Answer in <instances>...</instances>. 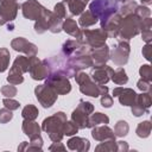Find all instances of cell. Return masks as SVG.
Masks as SVG:
<instances>
[{
	"instance_id": "1",
	"label": "cell",
	"mask_w": 152,
	"mask_h": 152,
	"mask_svg": "<svg viewBox=\"0 0 152 152\" xmlns=\"http://www.w3.org/2000/svg\"><path fill=\"white\" fill-rule=\"evenodd\" d=\"M36 96L37 99L40 101V103L44 106V107H49V103H48V100L51 102V104L55 102L56 100V94L52 91L51 88H49L46 84L44 86H40L38 88H36Z\"/></svg>"
},
{
	"instance_id": "2",
	"label": "cell",
	"mask_w": 152,
	"mask_h": 152,
	"mask_svg": "<svg viewBox=\"0 0 152 152\" xmlns=\"http://www.w3.org/2000/svg\"><path fill=\"white\" fill-rule=\"evenodd\" d=\"M45 8H43L38 2H36L34 0H30L27 2H25L23 5V12L24 15L28 19H36L39 17V14L44 11Z\"/></svg>"
},
{
	"instance_id": "3",
	"label": "cell",
	"mask_w": 152,
	"mask_h": 152,
	"mask_svg": "<svg viewBox=\"0 0 152 152\" xmlns=\"http://www.w3.org/2000/svg\"><path fill=\"white\" fill-rule=\"evenodd\" d=\"M48 86L55 88L57 90V93H61V94L68 93L70 90V83L68 82L66 78H62L61 76H52L49 80V84Z\"/></svg>"
},
{
	"instance_id": "4",
	"label": "cell",
	"mask_w": 152,
	"mask_h": 152,
	"mask_svg": "<svg viewBox=\"0 0 152 152\" xmlns=\"http://www.w3.org/2000/svg\"><path fill=\"white\" fill-rule=\"evenodd\" d=\"M127 55H128V44L127 43H120L119 46L113 51L112 59L118 64L119 63V58H121L120 63L124 64V63L127 62Z\"/></svg>"
},
{
	"instance_id": "5",
	"label": "cell",
	"mask_w": 152,
	"mask_h": 152,
	"mask_svg": "<svg viewBox=\"0 0 152 152\" xmlns=\"http://www.w3.org/2000/svg\"><path fill=\"white\" fill-rule=\"evenodd\" d=\"M34 62H36V64H31L30 68H28L30 69V72L32 75V78H34V80H42L48 74V66L42 65L40 62L37 58H34Z\"/></svg>"
},
{
	"instance_id": "6",
	"label": "cell",
	"mask_w": 152,
	"mask_h": 152,
	"mask_svg": "<svg viewBox=\"0 0 152 152\" xmlns=\"http://www.w3.org/2000/svg\"><path fill=\"white\" fill-rule=\"evenodd\" d=\"M121 91H122V94H125V96L119 95L120 96V102L124 106H132V103L134 102V100L137 97V94L131 89H124V88H121Z\"/></svg>"
},
{
	"instance_id": "7",
	"label": "cell",
	"mask_w": 152,
	"mask_h": 152,
	"mask_svg": "<svg viewBox=\"0 0 152 152\" xmlns=\"http://www.w3.org/2000/svg\"><path fill=\"white\" fill-rule=\"evenodd\" d=\"M109 68L107 65H103L101 68H96L94 71H93V78L99 82V83H104L108 81V76L106 74V71L108 70Z\"/></svg>"
},
{
	"instance_id": "8",
	"label": "cell",
	"mask_w": 152,
	"mask_h": 152,
	"mask_svg": "<svg viewBox=\"0 0 152 152\" xmlns=\"http://www.w3.org/2000/svg\"><path fill=\"white\" fill-rule=\"evenodd\" d=\"M24 131L26 132L27 135H30L31 138H33V133L36 135H39V127L36 122H30V121H25L24 126H23Z\"/></svg>"
},
{
	"instance_id": "9",
	"label": "cell",
	"mask_w": 152,
	"mask_h": 152,
	"mask_svg": "<svg viewBox=\"0 0 152 152\" xmlns=\"http://www.w3.org/2000/svg\"><path fill=\"white\" fill-rule=\"evenodd\" d=\"M63 28H64L65 32H68V33H70V34H72V36L78 34L77 25H76V23H75L74 20H71V19H68V20L65 21V24L63 25Z\"/></svg>"
},
{
	"instance_id": "10",
	"label": "cell",
	"mask_w": 152,
	"mask_h": 152,
	"mask_svg": "<svg viewBox=\"0 0 152 152\" xmlns=\"http://www.w3.org/2000/svg\"><path fill=\"white\" fill-rule=\"evenodd\" d=\"M113 81L118 84H124L127 82V77H126V74L124 71V69L119 68L115 72H113Z\"/></svg>"
},
{
	"instance_id": "11",
	"label": "cell",
	"mask_w": 152,
	"mask_h": 152,
	"mask_svg": "<svg viewBox=\"0 0 152 152\" xmlns=\"http://www.w3.org/2000/svg\"><path fill=\"white\" fill-rule=\"evenodd\" d=\"M37 115H38V110L36 109V107H33V106H31V104L26 106V107L24 108V110H23V116H24L25 119L32 120V119H34Z\"/></svg>"
},
{
	"instance_id": "12",
	"label": "cell",
	"mask_w": 152,
	"mask_h": 152,
	"mask_svg": "<svg viewBox=\"0 0 152 152\" xmlns=\"http://www.w3.org/2000/svg\"><path fill=\"white\" fill-rule=\"evenodd\" d=\"M8 61H10V53L7 52L6 49H1L0 50V72L7 68Z\"/></svg>"
},
{
	"instance_id": "13",
	"label": "cell",
	"mask_w": 152,
	"mask_h": 152,
	"mask_svg": "<svg viewBox=\"0 0 152 152\" xmlns=\"http://www.w3.org/2000/svg\"><path fill=\"white\" fill-rule=\"evenodd\" d=\"M90 124L88 125V126H91V125H97V124H107L108 122V118L106 116V115H103V114H101V113H96L91 119H90V121H89Z\"/></svg>"
},
{
	"instance_id": "14",
	"label": "cell",
	"mask_w": 152,
	"mask_h": 152,
	"mask_svg": "<svg viewBox=\"0 0 152 152\" xmlns=\"http://www.w3.org/2000/svg\"><path fill=\"white\" fill-rule=\"evenodd\" d=\"M150 129H151V125H150V122H148V121H145V122H141V124L139 125L137 132H138V135H139L141 132H144L142 137H147V135L150 134Z\"/></svg>"
},
{
	"instance_id": "15",
	"label": "cell",
	"mask_w": 152,
	"mask_h": 152,
	"mask_svg": "<svg viewBox=\"0 0 152 152\" xmlns=\"http://www.w3.org/2000/svg\"><path fill=\"white\" fill-rule=\"evenodd\" d=\"M128 131V126L126 125L125 121H119L116 127H115V132H116V135H125L126 132Z\"/></svg>"
},
{
	"instance_id": "16",
	"label": "cell",
	"mask_w": 152,
	"mask_h": 152,
	"mask_svg": "<svg viewBox=\"0 0 152 152\" xmlns=\"http://www.w3.org/2000/svg\"><path fill=\"white\" fill-rule=\"evenodd\" d=\"M66 125L64 126V133L66 135H71L74 133L77 132V127H76V124H72V122H65Z\"/></svg>"
},
{
	"instance_id": "17",
	"label": "cell",
	"mask_w": 152,
	"mask_h": 152,
	"mask_svg": "<svg viewBox=\"0 0 152 152\" xmlns=\"http://www.w3.org/2000/svg\"><path fill=\"white\" fill-rule=\"evenodd\" d=\"M11 119H12L11 112H8L7 109H1L0 110V122H7Z\"/></svg>"
},
{
	"instance_id": "18",
	"label": "cell",
	"mask_w": 152,
	"mask_h": 152,
	"mask_svg": "<svg viewBox=\"0 0 152 152\" xmlns=\"http://www.w3.org/2000/svg\"><path fill=\"white\" fill-rule=\"evenodd\" d=\"M1 90H2V94H4L5 96H10V97L14 96V95H15V93H17L15 88H14V87H10V86L4 87Z\"/></svg>"
},
{
	"instance_id": "19",
	"label": "cell",
	"mask_w": 152,
	"mask_h": 152,
	"mask_svg": "<svg viewBox=\"0 0 152 152\" xmlns=\"http://www.w3.org/2000/svg\"><path fill=\"white\" fill-rule=\"evenodd\" d=\"M4 103H5V106L7 107V108H10V109H17L18 107H19V103L17 102V101H12V100H4Z\"/></svg>"
},
{
	"instance_id": "20",
	"label": "cell",
	"mask_w": 152,
	"mask_h": 152,
	"mask_svg": "<svg viewBox=\"0 0 152 152\" xmlns=\"http://www.w3.org/2000/svg\"><path fill=\"white\" fill-rule=\"evenodd\" d=\"M103 95V97H102V100H101V103H102V106L103 107H110L112 106V99L104 93V94H102Z\"/></svg>"
},
{
	"instance_id": "21",
	"label": "cell",
	"mask_w": 152,
	"mask_h": 152,
	"mask_svg": "<svg viewBox=\"0 0 152 152\" xmlns=\"http://www.w3.org/2000/svg\"><path fill=\"white\" fill-rule=\"evenodd\" d=\"M140 74H141V76L145 78H147V80H150V66L148 65H144L141 69H140Z\"/></svg>"
},
{
	"instance_id": "22",
	"label": "cell",
	"mask_w": 152,
	"mask_h": 152,
	"mask_svg": "<svg viewBox=\"0 0 152 152\" xmlns=\"http://www.w3.org/2000/svg\"><path fill=\"white\" fill-rule=\"evenodd\" d=\"M1 1H2V2H5L6 0H1ZM7 1H8V0H7ZM11 1H14V0H11Z\"/></svg>"
}]
</instances>
